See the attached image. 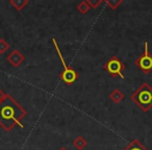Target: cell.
<instances>
[{
	"label": "cell",
	"mask_w": 152,
	"mask_h": 150,
	"mask_svg": "<svg viewBox=\"0 0 152 150\" xmlns=\"http://www.w3.org/2000/svg\"><path fill=\"white\" fill-rule=\"evenodd\" d=\"M27 112L10 94L0 101V126L5 131H11L16 125L23 127L22 120Z\"/></svg>",
	"instance_id": "1"
},
{
	"label": "cell",
	"mask_w": 152,
	"mask_h": 150,
	"mask_svg": "<svg viewBox=\"0 0 152 150\" xmlns=\"http://www.w3.org/2000/svg\"><path fill=\"white\" fill-rule=\"evenodd\" d=\"M130 98L141 110L149 112L152 108V88L147 83H144L131 94Z\"/></svg>",
	"instance_id": "2"
},
{
	"label": "cell",
	"mask_w": 152,
	"mask_h": 150,
	"mask_svg": "<svg viewBox=\"0 0 152 150\" xmlns=\"http://www.w3.org/2000/svg\"><path fill=\"white\" fill-rule=\"evenodd\" d=\"M52 42L55 47V50H56V52H57V55H58L59 59H61V64H63V66H64V70L59 73L58 76L67 86H71L72 83H74L77 79H78L79 74L77 73L73 68L69 67V66L66 64L65 59H64V56H63V53H61V51L59 50V47H58V45H57V42L54 38L52 39Z\"/></svg>",
	"instance_id": "3"
},
{
	"label": "cell",
	"mask_w": 152,
	"mask_h": 150,
	"mask_svg": "<svg viewBox=\"0 0 152 150\" xmlns=\"http://www.w3.org/2000/svg\"><path fill=\"white\" fill-rule=\"evenodd\" d=\"M103 69L110 74V76L112 77H121L124 79V75H123V71L125 69V65L118 56L114 55L112 56L105 64L103 65Z\"/></svg>",
	"instance_id": "4"
},
{
	"label": "cell",
	"mask_w": 152,
	"mask_h": 150,
	"mask_svg": "<svg viewBox=\"0 0 152 150\" xmlns=\"http://www.w3.org/2000/svg\"><path fill=\"white\" fill-rule=\"evenodd\" d=\"M137 67L144 73H149L152 71V55L148 50V42L144 43V52L139 59H135Z\"/></svg>",
	"instance_id": "5"
},
{
	"label": "cell",
	"mask_w": 152,
	"mask_h": 150,
	"mask_svg": "<svg viewBox=\"0 0 152 150\" xmlns=\"http://www.w3.org/2000/svg\"><path fill=\"white\" fill-rule=\"evenodd\" d=\"M7 59L13 67L18 68L21 66V64L24 61L25 57H24V55L22 54L18 49H15V50H13L11 53H10V55H7Z\"/></svg>",
	"instance_id": "6"
},
{
	"label": "cell",
	"mask_w": 152,
	"mask_h": 150,
	"mask_svg": "<svg viewBox=\"0 0 152 150\" xmlns=\"http://www.w3.org/2000/svg\"><path fill=\"white\" fill-rule=\"evenodd\" d=\"M110 99L112 100L114 103L118 104V103H120L121 101H123V99H124V94L121 92V90L116 89L110 93Z\"/></svg>",
	"instance_id": "7"
},
{
	"label": "cell",
	"mask_w": 152,
	"mask_h": 150,
	"mask_svg": "<svg viewBox=\"0 0 152 150\" xmlns=\"http://www.w3.org/2000/svg\"><path fill=\"white\" fill-rule=\"evenodd\" d=\"M123 150H148L137 139H134L129 143V145Z\"/></svg>",
	"instance_id": "8"
},
{
	"label": "cell",
	"mask_w": 152,
	"mask_h": 150,
	"mask_svg": "<svg viewBox=\"0 0 152 150\" xmlns=\"http://www.w3.org/2000/svg\"><path fill=\"white\" fill-rule=\"evenodd\" d=\"M87 145H88L87 140H86L83 137H81V135H78V137L73 141V146L77 150H83L86 147H87Z\"/></svg>",
	"instance_id": "9"
},
{
	"label": "cell",
	"mask_w": 152,
	"mask_h": 150,
	"mask_svg": "<svg viewBox=\"0 0 152 150\" xmlns=\"http://www.w3.org/2000/svg\"><path fill=\"white\" fill-rule=\"evenodd\" d=\"M28 2H29L28 0H11L10 4L13 5L14 9L17 11H22L28 4Z\"/></svg>",
	"instance_id": "10"
},
{
	"label": "cell",
	"mask_w": 152,
	"mask_h": 150,
	"mask_svg": "<svg viewBox=\"0 0 152 150\" xmlns=\"http://www.w3.org/2000/svg\"><path fill=\"white\" fill-rule=\"evenodd\" d=\"M76 9H77V11H78L80 14L85 15V14H87L88 12H89L90 10H91V7H90V5L88 4L87 0H83V1H80V2H79L78 4H77Z\"/></svg>",
	"instance_id": "11"
},
{
	"label": "cell",
	"mask_w": 152,
	"mask_h": 150,
	"mask_svg": "<svg viewBox=\"0 0 152 150\" xmlns=\"http://www.w3.org/2000/svg\"><path fill=\"white\" fill-rule=\"evenodd\" d=\"M104 2L110 7V10H116L123 3V0H104Z\"/></svg>",
	"instance_id": "12"
},
{
	"label": "cell",
	"mask_w": 152,
	"mask_h": 150,
	"mask_svg": "<svg viewBox=\"0 0 152 150\" xmlns=\"http://www.w3.org/2000/svg\"><path fill=\"white\" fill-rule=\"evenodd\" d=\"M10 49V44L4 40V39H0V54H4Z\"/></svg>",
	"instance_id": "13"
},
{
	"label": "cell",
	"mask_w": 152,
	"mask_h": 150,
	"mask_svg": "<svg viewBox=\"0 0 152 150\" xmlns=\"http://www.w3.org/2000/svg\"><path fill=\"white\" fill-rule=\"evenodd\" d=\"M88 4L90 5L91 9H97L102 2H103V0H87Z\"/></svg>",
	"instance_id": "14"
},
{
	"label": "cell",
	"mask_w": 152,
	"mask_h": 150,
	"mask_svg": "<svg viewBox=\"0 0 152 150\" xmlns=\"http://www.w3.org/2000/svg\"><path fill=\"white\" fill-rule=\"evenodd\" d=\"M5 96H7V94L4 93V92L2 91V90L0 89V101H1V100H3L5 98Z\"/></svg>",
	"instance_id": "15"
},
{
	"label": "cell",
	"mask_w": 152,
	"mask_h": 150,
	"mask_svg": "<svg viewBox=\"0 0 152 150\" xmlns=\"http://www.w3.org/2000/svg\"><path fill=\"white\" fill-rule=\"evenodd\" d=\"M58 150H68V149H67L66 147H61V148H59Z\"/></svg>",
	"instance_id": "16"
}]
</instances>
